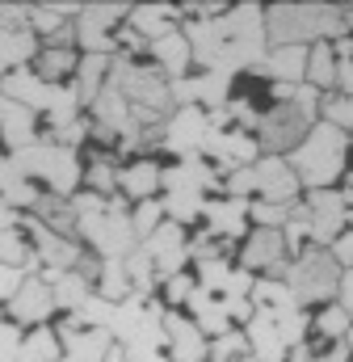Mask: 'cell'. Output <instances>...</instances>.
Listing matches in <instances>:
<instances>
[{
	"label": "cell",
	"mask_w": 353,
	"mask_h": 362,
	"mask_svg": "<svg viewBox=\"0 0 353 362\" xmlns=\"http://www.w3.org/2000/svg\"><path fill=\"white\" fill-rule=\"evenodd\" d=\"M59 354H64V346H59L55 329H51V325H38V329H25L17 362H55Z\"/></svg>",
	"instance_id": "cell-14"
},
{
	"label": "cell",
	"mask_w": 353,
	"mask_h": 362,
	"mask_svg": "<svg viewBox=\"0 0 353 362\" xmlns=\"http://www.w3.org/2000/svg\"><path fill=\"white\" fill-rule=\"evenodd\" d=\"M55 362H76V358H68V354H59V358H55Z\"/></svg>",
	"instance_id": "cell-21"
},
{
	"label": "cell",
	"mask_w": 353,
	"mask_h": 362,
	"mask_svg": "<svg viewBox=\"0 0 353 362\" xmlns=\"http://www.w3.org/2000/svg\"><path fill=\"white\" fill-rule=\"evenodd\" d=\"M64 346V354L76 362H105L109 358V350H114V337L105 333V329H80V333H72L68 341H59Z\"/></svg>",
	"instance_id": "cell-10"
},
{
	"label": "cell",
	"mask_w": 353,
	"mask_h": 362,
	"mask_svg": "<svg viewBox=\"0 0 353 362\" xmlns=\"http://www.w3.org/2000/svg\"><path fill=\"white\" fill-rule=\"evenodd\" d=\"M160 223H164V206H160V198H152V202H135V206H131V232H135V240H148Z\"/></svg>",
	"instance_id": "cell-16"
},
{
	"label": "cell",
	"mask_w": 353,
	"mask_h": 362,
	"mask_svg": "<svg viewBox=\"0 0 353 362\" xmlns=\"http://www.w3.org/2000/svg\"><path fill=\"white\" fill-rule=\"evenodd\" d=\"M4 316L17 325V329H38V325H51V316H55V295H51V282H42V278H25L21 282V291L4 303Z\"/></svg>",
	"instance_id": "cell-3"
},
{
	"label": "cell",
	"mask_w": 353,
	"mask_h": 362,
	"mask_svg": "<svg viewBox=\"0 0 353 362\" xmlns=\"http://www.w3.org/2000/svg\"><path fill=\"white\" fill-rule=\"evenodd\" d=\"M51 295H55V312H80L88 303V295H92V282L80 278L76 270H68L51 282Z\"/></svg>",
	"instance_id": "cell-13"
},
{
	"label": "cell",
	"mask_w": 353,
	"mask_h": 362,
	"mask_svg": "<svg viewBox=\"0 0 353 362\" xmlns=\"http://www.w3.org/2000/svg\"><path fill=\"white\" fill-rule=\"evenodd\" d=\"M156 286H160V303H169L164 312H181V308L189 303V295H193V286H198V282H193V274H189V270H181V274L160 278Z\"/></svg>",
	"instance_id": "cell-15"
},
{
	"label": "cell",
	"mask_w": 353,
	"mask_h": 362,
	"mask_svg": "<svg viewBox=\"0 0 353 362\" xmlns=\"http://www.w3.org/2000/svg\"><path fill=\"white\" fill-rule=\"evenodd\" d=\"M345 346H349V350H353V329H349V337H345Z\"/></svg>",
	"instance_id": "cell-22"
},
{
	"label": "cell",
	"mask_w": 353,
	"mask_h": 362,
	"mask_svg": "<svg viewBox=\"0 0 353 362\" xmlns=\"http://www.w3.org/2000/svg\"><path fill=\"white\" fill-rule=\"evenodd\" d=\"M303 85H311V89H320V93H333V85H337V55H333V42H311V47H307Z\"/></svg>",
	"instance_id": "cell-11"
},
{
	"label": "cell",
	"mask_w": 353,
	"mask_h": 362,
	"mask_svg": "<svg viewBox=\"0 0 353 362\" xmlns=\"http://www.w3.org/2000/svg\"><path fill=\"white\" fill-rule=\"evenodd\" d=\"M337 189H341V198H345V206H353V169L345 173V177H341V185H337Z\"/></svg>",
	"instance_id": "cell-20"
},
{
	"label": "cell",
	"mask_w": 353,
	"mask_h": 362,
	"mask_svg": "<svg viewBox=\"0 0 353 362\" xmlns=\"http://www.w3.org/2000/svg\"><path fill=\"white\" fill-rule=\"evenodd\" d=\"M341 274L345 270L328 257V249H303L286 270V286L294 291L299 303H333Z\"/></svg>",
	"instance_id": "cell-2"
},
{
	"label": "cell",
	"mask_w": 353,
	"mask_h": 362,
	"mask_svg": "<svg viewBox=\"0 0 353 362\" xmlns=\"http://www.w3.org/2000/svg\"><path fill=\"white\" fill-rule=\"evenodd\" d=\"M21 337H25V329H17L8 316H0V362H17V354H21Z\"/></svg>",
	"instance_id": "cell-17"
},
{
	"label": "cell",
	"mask_w": 353,
	"mask_h": 362,
	"mask_svg": "<svg viewBox=\"0 0 353 362\" xmlns=\"http://www.w3.org/2000/svg\"><path fill=\"white\" fill-rule=\"evenodd\" d=\"M333 93L353 97V59H349V64H337V85H333Z\"/></svg>",
	"instance_id": "cell-19"
},
{
	"label": "cell",
	"mask_w": 353,
	"mask_h": 362,
	"mask_svg": "<svg viewBox=\"0 0 353 362\" xmlns=\"http://www.w3.org/2000/svg\"><path fill=\"white\" fill-rule=\"evenodd\" d=\"M345 156H349V135L328 122H311L303 144L286 156V165L307 189H337L345 177Z\"/></svg>",
	"instance_id": "cell-1"
},
{
	"label": "cell",
	"mask_w": 353,
	"mask_h": 362,
	"mask_svg": "<svg viewBox=\"0 0 353 362\" xmlns=\"http://www.w3.org/2000/svg\"><path fill=\"white\" fill-rule=\"evenodd\" d=\"M0 152H25L30 144H38V114L34 110H25V105H4V114H0Z\"/></svg>",
	"instance_id": "cell-8"
},
{
	"label": "cell",
	"mask_w": 353,
	"mask_h": 362,
	"mask_svg": "<svg viewBox=\"0 0 353 362\" xmlns=\"http://www.w3.org/2000/svg\"><path fill=\"white\" fill-rule=\"evenodd\" d=\"M202 232H210L215 240H227V245H240V236H249V202L244 198H206L202 202Z\"/></svg>",
	"instance_id": "cell-4"
},
{
	"label": "cell",
	"mask_w": 353,
	"mask_h": 362,
	"mask_svg": "<svg viewBox=\"0 0 353 362\" xmlns=\"http://www.w3.org/2000/svg\"><path fill=\"white\" fill-rule=\"evenodd\" d=\"M349 329H353V316L333 299V303H324L316 316H311V333L324 341V346H333V341H345L349 337Z\"/></svg>",
	"instance_id": "cell-12"
},
{
	"label": "cell",
	"mask_w": 353,
	"mask_h": 362,
	"mask_svg": "<svg viewBox=\"0 0 353 362\" xmlns=\"http://www.w3.org/2000/svg\"><path fill=\"white\" fill-rule=\"evenodd\" d=\"M253 177H257V198L265 202H299V177L294 169L286 165V156H261L253 165Z\"/></svg>",
	"instance_id": "cell-7"
},
{
	"label": "cell",
	"mask_w": 353,
	"mask_h": 362,
	"mask_svg": "<svg viewBox=\"0 0 353 362\" xmlns=\"http://www.w3.org/2000/svg\"><path fill=\"white\" fill-rule=\"evenodd\" d=\"M164 189V165L156 156H135L118 165V198L126 202H152Z\"/></svg>",
	"instance_id": "cell-5"
},
{
	"label": "cell",
	"mask_w": 353,
	"mask_h": 362,
	"mask_svg": "<svg viewBox=\"0 0 353 362\" xmlns=\"http://www.w3.org/2000/svg\"><path fill=\"white\" fill-rule=\"evenodd\" d=\"M76 59H80L76 47H38V55L30 59V72L42 85H68L76 72Z\"/></svg>",
	"instance_id": "cell-9"
},
{
	"label": "cell",
	"mask_w": 353,
	"mask_h": 362,
	"mask_svg": "<svg viewBox=\"0 0 353 362\" xmlns=\"http://www.w3.org/2000/svg\"><path fill=\"white\" fill-rule=\"evenodd\" d=\"M25 278H30V274L21 270V266H0V303H8V299L21 291Z\"/></svg>",
	"instance_id": "cell-18"
},
{
	"label": "cell",
	"mask_w": 353,
	"mask_h": 362,
	"mask_svg": "<svg viewBox=\"0 0 353 362\" xmlns=\"http://www.w3.org/2000/svg\"><path fill=\"white\" fill-rule=\"evenodd\" d=\"M160 329H164V354L173 362H206V337L193 329L185 312H164Z\"/></svg>",
	"instance_id": "cell-6"
}]
</instances>
